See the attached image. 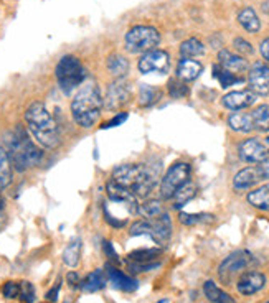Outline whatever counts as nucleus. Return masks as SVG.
Here are the masks:
<instances>
[{
  "label": "nucleus",
  "mask_w": 269,
  "mask_h": 303,
  "mask_svg": "<svg viewBox=\"0 0 269 303\" xmlns=\"http://www.w3.org/2000/svg\"><path fill=\"white\" fill-rule=\"evenodd\" d=\"M5 152L17 172H25L30 167H35L43 157L41 150L33 144L27 130L20 125L5 135Z\"/></svg>",
  "instance_id": "nucleus-1"
},
{
  "label": "nucleus",
  "mask_w": 269,
  "mask_h": 303,
  "mask_svg": "<svg viewBox=\"0 0 269 303\" xmlns=\"http://www.w3.org/2000/svg\"><path fill=\"white\" fill-rule=\"evenodd\" d=\"M25 122L35 140L46 149H55L60 144L58 129L53 116L43 102H33L25 111Z\"/></svg>",
  "instance_id": "nucleus-2"
},
{
  "label": "nucleus",
  "mask_w": 269,
  "mask_h": 303,
  "mask_svg": "<svg viewBox=\"0 0 269 303\" xmlns=\"http://www.w3.org/2000/svg\"><path fill=\"white\" fill-rule=\"evenodd\" d=\"M112 182L127 188L137 198H147L157 183V175L140 163H127L112 172Z\"/></svg>",
  "instance_id": "nucleus-3"
},
{
  "label": "nucleus",
  "mask_w": 269,
  "mask_h": 303,
  "mask_svg": "<svg viewBox=\"0 0 269 303\" xmlns=\"http://www.w3.org/2000/svg\"><path fill=\"white\" fill-rule=\"evenodd\" d=\"M102 107L101 94L94 86H88L81 89L71 102V114L73 119L76 121L78 125L81 127H91L94 122L99 119Z\"/></svg>",
  "instance_id": "nucleus-4"
},
{
  "label": "nucleus",
  "mask_w": 269,
  "mask_h": 303,
  "mask_svg": "<svg viewBox=\"0 0 269 303\" xmlns=\"http://www.w3.org/2000/svg\"><path fill=\"white\" fill-rule=\"evenodd\" d=\"M131 236H149L155 244H167V241L172 236V219L167 212L155 216V217H145V219L135 221L129 229Z\"/></svg>",
  "instance_id": "nucleus-5"
},
{
  "label": "nucleus",
  "mask_w": 269,
  "mask_h": 303,
  "mask_svg": "<svg viewBox=\"0 0 269 303\" xmlns=\"http://www.w3.org/2000/svg\"><path fill=\"white\" fill-rule=\"evenodd\" d=\"M55 74H56V79H58L60 88L68 94L84 81V78H86V69H84V66L81 64V61H79L76 56L66 55L58 61Z\"/></svg>",
  "instance_id": "nucleus-6"
},
{
  "label": "nucleus",
  "mask_w": 269,
  "mask_h": 303,
  "mask_svg": "<svg viewBox=\"0 0 269 303\" xmlns=\"http://www.w3.org/2000/svg\"><path fill=\"white\" fill-rule=\"evenodd\" d=\"M126 50L129 53H147L160 43V33L154 27L137 25L126 33Z\"/></svg>",
  "instance_id": "nucleus-7"
},
{
  "label": "nucleus",
  "mask_w": 269,
  "mask_h": 303,
  "mask_svg": "<svg viewBox=\"0 0 269 303\" xmlns=\"http://www.w3.org/2000/svg\"><path fill=\"white\" fill-rule=\"evenodd\" d=\"M190 165L185 162L173 163L168 172L164 175L162 183H160V195L164 200H172L178 188H182L187 182H190Z\"/></svg>",
  "instance_id": "nucleus-8"
},
{
  "label": "nucleus",
  "mask_w": 269,
  "mask_h": 303,
  "mask_svg": "<svg viewBox=\"0 0 269 303\" xmlns=\"http://www.w3.org/2000/svg\"><path fill=\"white\" fill-rule=\"evenodd\" d=\"M254 262V257L249 250H236L230 254L218 267V277L223 283H230L233 277L241 273L244 269L249 267Z\"/></svg>",
  "instance_id": "nucleus-9"
},
{
  "label": "nucleus",
  "mask_w": 269,
  "mask_h": 303,
  "mask_svg": "<svg viewBox=\"0 0 269 303\" xmlns=\"http://www.w3.org/2000/svg\"><path fill=\"white\" fill-rule=\"evenodd\" d=\"M139 71L144 74L149 73H159L165 74L170 66V56L164 50H152L144 53L142 58L139 60Z\"/></svg>",
  "instance_id": "nucleus-10"
},
{
  "label": "nucleus",
  "mask_w": 269,
  "mask_h": 303,
  "mask_svg": "<svg viewBox=\"0 0 269 303\" xmlns=\"http://www.w3.org/2000/svg\"><path fill=\"white\" fill-rule=\"evenodd\" d=\"M238 155L246 163H259L266 157H269V145L266 140L248 139L239 144Z\"/></svg>",
  "instance_id": "nucleus-11"
},
{
  "label": "nucleus",
  "mask_w": 269,
  "mask_h": 303,
  "mask_svg": "<svg viewBox=\"0 0 269 303\" xmlns=\"http://www.w3.org/2000/svg\"><path fill=\"white\" fill-rule=\"evenodd\" d=\"M106 191H107V196H109L111 201L124 205L131 214H139V201H137V196H135L132 191H129V189L124 188V186H121V184L114 183L112 180L107 183Z\"/></svg>",
  "instance_id": "nucleus-12"
},
{
  "label": "nucleus",
  "mask_w": 269,
  "mask_h": 303,
  "mask_svg": "<svg viewBox=\"0 0 269 303\" xmlns=\"http://www.w3.org/2000/svg\"><path fill=\"white\" fill-rule=\"evenodd\" d=\"M131 97V84L126 83L124 79H117L107 88V94H106V107L109 111H114V109L122 107L124 104L129 102Z\"/></svg>",
  "instance_id": "nucleus-13"
},
{
  "label": "nucleus",
  "mask_w": 269,
  "mask_h": 303,
  "mask_svg": "<svg viewBox=\"0 0 269 303\" xmlns=\"http://www.w3.org/2000/svg\"><path fill=\"white\" fill-rule=\"evenodd\" d=\"M266 275L263 272H258V271H249V272H244L241 277L238 278V283H236V288L238 292L241 293L244 297H249V295H254L258 293L259 290H263L266 287Z\"/></svg>",
  "instance_id": "nucleus-14"
},
{
  "label": "nucleus",
  "mask_w": 269,
  "mask_h": 303,
  "mask_svg": "<svg viewBox=\"0 0 269 303\" xmlns=\"http://www.w3.org/2000/svg\"><path fill=\"white\" fill-rule=\"evenodd\" d=\"M248 81L254 94H269V66L254 63L249 69Z\"/></svg>",
  "instance_id": "nucleus-15"
},
{
  "label": "nucleus",
  "mask_w": 269,
  "mask_h": 303,
  "mask_svg": "<svg viewBox=\"0 0 269 303\" xmlns=\"http://www.w3.org/2000/svg\"><path fill=\"white\" fill-rule=\"evenodd\" d=\"M106 277L116 290L134 292V290H137V287H139V282L135 280V278H131L129 275H126L124 272H121L119 269L112 267L111 264L106 265Z\"/></svg>",
  "instance_id": "nucleus-16"
},
{
  "label": "nucleus",
  "mask_w": 269,
  "mask_h": 303,
  "mask_svg": "<svg viewBox=\"0 0 269 303\" xmlns=\"http://www.w3.org/2000/svg\"><path fill=\"white\" fill-rule=\"evenodd\" d=\"M256 102V94L253 91H233L223 97V106L230 111H241Z\"/></svg>",
  "instance_id": "nucleus-17"
},
{
  "label": "nucleus",
  "mask_w": 269,
  "mask_h": 303,
  "mask_svg": "<svg viewBox=\"0 0 269 303\" xmlns=\"http://www.w3.org/2000/svg\"><path fill=\"white\" fill-rule=\"evenodd\" d=\"M264 177L261 173L259 167H248L243 168L235 175L233 180V186L236 189H249L253 188L254 184H258L259 182H263Z\"/></svg>",
  "instance_id": "nucleus-18"
},
{
  "label": "nucleus",
  "mask_w": 269,
  "mask_h": 303,
  "mask_svg": "<svg viewBox=\"0 0 269 303\" xmlns=\"http://www.w3.org/2000/svg\"><path fill=\"white\" fill-rule=\"evenodd\" d=\"M218 61L220 66L230 73L236 74V73H243V71L248 69V61L239 55H233L228 50H221L218 53Z\"/></svg>",
  "instance_id": "nucleus-19"
},
{
  "label": "nucleus",
  "mask_w": 269,
  "mask_h": 303,
  "mask_svg": "<svg viewBox=\"0 0 269 303\" xmlns=\"http://www.w3.org/2000/svg\"><path fill=\"white\" fill-rule=\"evenodd\" d=\"M203 66L202 63H198L197 60H190V58H182L178 61L177 66V76L182 81H193L200 76Z\"/></svg>",
  "instance_id": "nucleus-20"
},
{
  "label": "nucleus",
  "mask_w": 269,
  "mask_h": 303,
  "mask_svg": "<svg viewBox=\"0 0 269 303\" xmlns=\"http://www.w3.org/2000/svg\"><path fill=\"white\" fill-rule=\"evenodd\" d=\"M228 125L233 130L236 132H243V134H248V132L254 130V122H253V116L251 112H235L228 117Z\"/></svg>",
  "instance_id": "nucleus-21"
},
{
  "label": "nucleus",
  "mask_w": 269,
  "mask_h": 303,
  "mask_svg": "<svg viewBox=\"0 0 269 303\" xmlns=\"http://www.w3.org/2000/svg\"><path fill=\"white\" fill-rule=\"evenodd\" d=\"M106 273L104 271H101V269H96V271H93L91 273H88V277L84 278L81 282V288L83 292H88V293H93V292H98L101 290V288L106 287Z\"/></svg>",
  "instance_id": "nucleus-22"
},
{
  "label": "nucleus",
  "mask_w": 269,
  "mask_h": 303,
  "mask_svg": "<svg viewBox=\"0 0 269 303\" xmlns=\"http://www.w3.org/2000/svg\"><path fill=\"white\" fill-rule=\"evenodd\" d=\"M203 293L211 303H236L235 302V298L231 297L230 293L221 290V288L216 285L213 280H206L203 283Z\"/></svg>",
  "instance_id": "nucleus-23"
},
{
  "label": "nucleus",
  "mask_w": 269,
  "mask_h": 303,
  "mask_svg": "<svg viewBox=\"0 0 269 303\" xmlns=\"http://www.w3.org/2000/svg\"><path fill=\"white\" fill-rule=\"evenodd\" d=\"M238 22H239V25L249 33H256L259 31V28H261V22H259L256 12H254L251 7L243 8V10L238 13Z\"/></svg>",
  "instance_id": "nucleus-24"
},
{
  "label": "nucleus",
  "mask_w": 269,
  "mask_h": 303,
  "mask_svg": "<svg viewBox=\"0 0 269 303\" xmlns=\"http://www.w3.org/2000/svg\"><path fill=\"white\" fill-rule=\"evenodd\" d=\"M248 203L261 211H269V184L248 193Z\"/></svg>",
  "instance_id": "nucleus-25"
},
{
  "label": "nucleus",
  "mask_w": 269,
  "mask_h": 303,
  "mask_svg": "<svg viewBox=\"0 0 269 303\" xmlns=\"http://www.w3.org/2000/svg\"><path fill=\"white\" fill-rule=\"evenodd\" d=\"M107 69L109 73L117 79H122L129 73V61H127L122 55H111L107 60Z\"/></svg>",
  "instance_id": "nucleus-26"
},
{
  "label": "nucleus",
  "mask_w": 269,
  "mask_h": 303,
  "mask_svg": "<svg viewBox=\"0 0 269 303\" xmlns=\"http://www.w3.org/2000/svg\"><path fill=\"white\" fill-rule=\"evenodd\" d=\"M79 259H81V241L73 239L63 250V262L68 265V267L74 269V267H78Z\"/></svg>",
  "instance_id": "nucleus-27"
},
{
  "label": "nucleus",
  "mask_w": 269,
  "mask_h": 303,
  "mask_svg": "<svg viewBox=\"0 0 269 303\" xmlns=\"http://www.w3.org/2000/svg\"><path fill=\"white\" fill-rule=\"evenodd\" d=\"M195 193H197V186L192 182H187L182 188H178L175 191V195L172 196L173 208H175V210H180L182 206H185L187 203L195 196Z\"/></svg>",
  "instance_id": "nucleus-28"
},
{
  "label": "nucleus",
  "mask_w": 269,
  "mask_h": 303,
  "mask_svg": "<svg viewBox=\"0 0 269 303\" xmlns=\"http://www.w3.org/2000/svg\"><path fill=\"white\" fill-rule=\"evenodd\" d=\"M12 182V163L3 147H0V189L7 188Z\"/></svg>",
  "instance_id": "nucleus-29"
},
{
  "label": "nucleus",
  "mask_w": 269,
  "mask_h": 303,
  "mask_svg": "<svg viewBox=\"0 0 269 303\" xmlns=\"http://www.w3.org/2000/svg\"><path fill=\"white\" fill-rule=\"evenodd\" d=\"M253 122H254V130L259 132H268L269 130V106L263 104V106L256 107L251 112Z\"/></svg>",
  "instance_id": "nucleus-30"
},
{
  "label": "nucleus",
  "mask_w": 269,
  "mask_h": 303,
  "mask_svg": "<svg viewBox=\"0 0 269 303\" xmlns=\"http://www.w3.org/2000/svg\"><path fill=\"white\" fill-rule=\"evenodd\" d=\"M205 53V46L197 38H188L180 45V55L183 58H195Z\"/></svg>",
  "instance_id": "nucleus-31"
},
{
  "label": "nucleus",
  "mask_w": 269,
  "mask_h": 303,
  "mask_svg": "<svg viewBox=\"0 0 269 303\" xmlns=\"http://www.w3.org/2000/svg\"><path fill=\"white\" fill-rule=\"evenodd\" d=\"M162 254V249H137L127 255L131 262H154Z\"/></svg>",
  "instance_id": "nucleus-32"
},
{
  "label": "nucleus",
  "mask_w": 269,
  "mask_h": 303,
  "mask_svg": "<svg viewBox=\"0 0 269 303\" xmlns=\"http://www.w3.org/2000/svg\"><path fill=\"white\" fill-rule=\"evenodd\" d=\"M164 212L162 203L159 200H147L144 201L142 205H139V214H142L144 217H155Z\"/></svg>",
  "instance_id": "nucleus-33"
},
{
  "label": "nucleus",
  "mask_w": 269,
  "mask_h": 303,
  "mask_svg": "<svg viewBox=\"0 0 269 303\" xmlns=\"http://www.w3.org/2000/svg\"><path fill=\"white\" fill-rule=\"evenodd\" d=\"M213 71H215V78L220 81L221 88H230V86H233V84H236V83L241 81V78H239V76L223 69L221 66H215Z\"/></svg>",
  "instance_id": "nucleus-34"
},
{
  "label": "nucleus",
  "mask_w": 269,
  "mask_h": 303,
  "mask_svg": "<svg viewBox=\"0 0 269 303\" xmlns=\"http://www.w3.org/2000/svg\"><path fill=\"white\" fill-rule=\"evenodd\" d=\"M159 99H160V91H159V89L150 88V86H140V96H139L140 106L149 107V106H152L154 102H157Z\"/></svg>",
  "instance_id": "nucleus-35"
},
{
  "label": "nucleus",
  "mask_w": 269,
  "mask_h": 303,
  "mask_svg": "<svg viewBox=\"0 0 269 303\" xmlns=\"http://www.w3.org/2000/svg\"><path fill=\"white\" fill-rule=\"evenodd\" d=\"M20 285V290H18V298H20V302L23 303H33L35 302V287L32 285L30 282H22L18 283Z\"/></svg>",
  "instance_id": "nucleus-36"
},
{
  "label": "nucleus",
  "mask_w": 269,
  "mask_h": 303,
  "mask_svg": "<svg viewBox=\"0 0 269 303\" xmlns=\"http://www.w3.org/2000/svg\"><path fill=\"white\" fill-rule=\"evenodd\" d=\"M168 92H170L172 97L180 99V97H185L188 94V88L185 86V83L178 81V79H172V81L168 83Z\"/></svg>",
  "instance_id": "nucleus-37"
},
{
  "label": "nucleus",
  "mask_w": 269,
  "mask_h": 303,
  "mask_svg": "<svg viewBox=\"0 0 269 303\" xmlns=\"http://www.w3.org/2000/svg\"><path fill=\"white\" fill-rule=\"evenodd\" d=\"M160 267V262H131L129 264V271L134 273H140V272H150L155 271V269Z\"/></svg>",
  "instance_id": "nucleus-38"
},
{
  "label": "nucleus",
  "mask_w": 269,
  "mask_h": 303,
  "mask_svg": "<svg viewBox=\"0 0 269 303\" xmlns=\"http://www.w3.org/2000/svg\"><path fill=\"white\" fill-rule=\"evenodd\" d=\"M203 217H208V216L206 214H187V212H182L180 222L182 224H187V226H193V224H198V222L203 221Z\"/></svg>",
  "instance_id": "nucleus-39"
},
{
  "label": "nucleus",
  "mask_w": 269,
  "mask_h": 303,
  "mask_svg": "<svg viewBox=\"0 0 269 303\" xmlns=\"http://www.w3.org/2000/svg\"><path fill=\"white\" fill-rule=\"evenodd\" d=\"M18 290H20V285L15 282H7L5 285H3L2 288V293H3V297L5 298H17L18 297Z\"/></svg>",
  "instance_id": "nucleus-40"
},
{
  "label": "nucleus",
  "mask_w": 269,
  "mask_h": 303,
  "mask_svg": "<svg viewBox=\"0 0 269 303\" xmlns=\"http://www.w3.org/2000/svg\"><path fill=\"white\" fill-rule=\"evenodd\" d=\"M233 45H235V48H236L239 53H244V55H251L253 53V46L249 41L246 40H243V38H235V41H233Z\"/></svg>",
  "instance_id": "nucleus-41"
},
{
  "label": "nucleus",
  "mask_w": 269,
  "mask_h": 303,
  "mask_svg": "<svg viewBox=\"0 0 269 303\" xmlns=\"http://www.w3.org/2000/svg\"><path fill=\"white\" fill-rule=\"evenodd\" d=\"M127 119V112H121V114H117V116L114 117V119H111L109 122H106L104 124V129H111V127H117V125H121L122 122H124Z\"/></svg>",
  "instance_id": "nucleus-42"
},
{
  "label": "nucleus",
  "mask_w": 269,
  "mask_h": 303,
  "mask_svg": "<svg viewBox=\"0 0 269 303\" xmlns=\"http://www.w3.org/2000/svg\"><path fill=\"white\" fill-rule=\"evenodd\" d=\"M102 249H104V254H106L111 260H114V262H119L117 252L114 250V247H112V244L109 242V241H104V242H102Z\"/></svg>",
  "instance_id": "nucleus-43"
},
{
  "label": "nucleus",
  "mask_w": 269,
  "mask_h": 303,
  "mask_svg": "<svg viewBox=\"0 0 269 303\" xmlns=\"http://www.w3.org/2000/svg\"><path fill=\"white\" fill-rule=\"evenodd\" d=\"M60 288H61V280H58V282H56V285L53 287V288H51V290H48V292H46V295H45V298H46V300H48V302H56V300H58V295H60Z\"/></svg>",
  "instance_id": "nucleus-44"
},
{
  "label": "nucleus",
  "mask_w": 269,
  "mask_h": 303,
  "mask_svg": "<svg viewBox=\"0 0 269 303\" xmlns=\"http://www.w3.org/2000/svg\"><path fill=\"white\" fill-rule=\"evenodd\" d=\"M66 280H68L71 288H78L79 285H81V280H79V275L76 272H69L68 275H66Z\"/></svg>",
  "instance_id": "nucleus-45"
},
{
  "label": "nucleus",
  "mask_w": 269,
  "mask_h": 303,
  "mask_svg": "<svg viewBox=\"0 0 269 303\" xmlns=\"http://www.w3.org/2000/svg\"><path fill=\"white\" fill-rule=\"evenodd\" d=\"M259 170H261L264 180H269V157H266L263 162H259Z\"/></svg>",
  "instance_id": "nucleus-46"
},
{
  "label": "nucleus",
  "mask_w": 269,
  "mask_h": 303,
  "mask_svg": "<svg viewBox=\"0 0 269 303\" xmlns=\"http://www.w3.org/2000/svg\"><path fill=\"white\" fill-rule=\"evenodd\" d=\"M259 50H261V55L263 58L269 61V38H266V40L261 41V46H259Z\"/></svg>",
  "instance_id": "nucleus-47"
},
{
  "label": "nucleus",
  "mask_w": 269,
  "mask_h": 303,
  "mask_svg": "<svg viewBox=\"0 0 269 303\" xmlns=\"http://www.w3.org/2000/svg\"><path fill=\"white\" fill-rule=\"evenodd\" d=\"M263 10L266 12V13H269V2H264V3H263Z\"/></svg>",
  "instance_id": "nucleus-48"
},
{
  "label": "nucleus",
  "mask_w": 269,
  "mask_h": 303,
  "mask_svg": "<svg viewBox=\"0 0 269 303\" xmlns=\"http://www.w3.org/2000/svg\"><path fill=\"white\" fill-rule=\"evenodd\" d=\"M159 303H167V300H160Z\"/></svg>",
  "instance_id": "nucleus-49"
},
{
  "label": "nucleus",
  "mask_w": 269,
  "mask_h": 303,
  "mask_svg": "<svg viewBox=\"0 0 269 303\" xmlns=\"http://www.w3.org/2000/svg\"><path fill=\"white\" fill-rule=\"evenodd\" d=\"M266 303H269V300H268V302H266Z\"/></svg>",
  "instance_id": "nucleus-50"
}]
</instances>
